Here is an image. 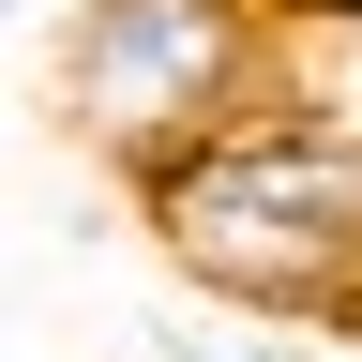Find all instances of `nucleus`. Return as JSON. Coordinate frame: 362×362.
<instances>
[{"mask_svg": "<svg viewBox=\"0 0 362 362\" xmlns=\"http://www.w3.org/2000/svg\"><path fill=\"white\" fill-rule=\"evenodd\" d=\"M136 211H151V242L181 257V287L257 302L272 332H332L362 302V136L302 121V106H257V121H226L211 151L151 166Z\"/></svg>", "mask_w": 362, "mask_h": 362, "instance_id": "f257e3e1", "label": "nucleus"}, {"mask_svg": "<svg viewBox=\"0 0 362 362\" xmlns=\"http://www.w3.org/2000/svg\"><path fill=\"white\" fill-rule=\"evenodd\" d=\"M287 76V16L272 0H76L45 45V106H61L121 181L211 151L226 121L272 106Z\"/></svg>", "mask_w": 362, "mask_h": 362, "instance_id": "f03ea898", "label": "nucleus"}, {"mask_svg": "<svg viewBox=\"0 0 362 362\" xmlns=\"http://www.w3.org/2000/svg\"><path fill=\"white\" fill-rule=\"evenodd\" d=\"M287 30H362V0H272Z\"/></svg>", "mask_w": 362, "mask_h": 362, "instance_id": "7ed1b4c3", "label": "nucleus"}, {"mask_svg": "<svg viewBox=\"0 0 362 362\" xmlns=\"http://www.w3.org/2000/svg\"><path fill=\"white\" fill-rule=\"evenodd\" d=\"M332 332H347V347H362V302H347V317H332Z\"/></svg>", "mask_w": 362, "mask_h": 362, "instance_id": "20e7f679", "label": "nucleus"}, {"mask_svg": "<svg viewBox=\"0 0 362 362\" xmlns=\"http://www.w3.org/2000/svg\"><path fill=\"white\" fill-rule=\"evenodd\" d=\"M16 16H30V0H0V30H16Z\"/></svg>", "mask_w": 362, "mask_h": 362, "instance_id": "39448f33", "label": "nucleus"}]
</instances>
